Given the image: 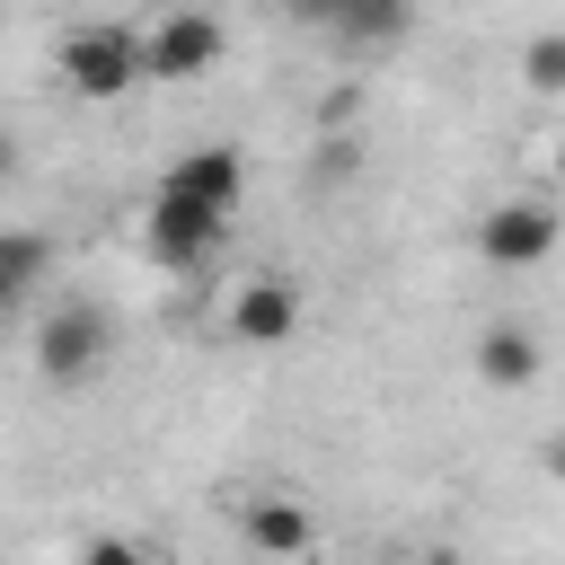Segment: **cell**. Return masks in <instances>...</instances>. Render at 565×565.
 <instances>
[{
    "instance_id": "1",
    "label": "cell",
    "mask_w": 565,
    "mask_h": 565,
    "mask_svg": "<svg viewBox=\"0 0 565 565\" xmlns=\"http://www.w3.org/2000/svg\"><path fill=\"white\" fill-rule=\"evenodd\" d=\"M53 71L71 79V97H124L132 79H150V71H141V26L88 18V26H71V35L53 44Z\"/></svg>"
},
{
    "instance_id": "2",
    "label": "cell",
    "mask_w": 565,
    "mask_h": 565,
    "mask_svg": "<svg viewBox=\"0 0 565 565\" xmlns=\"http://www.w3.org/2000/svg\"><path fill=\"white\" fill-rule=\"evenodd\" d=\"M106 309L97 300H62L44 327H35V371L53 380V388H79V380H97L106 371Z\"/></svg>"
},
{
    "instance_id": "3",
    "label": "cell",
    "mask_w": 565,
    "mask_h": 565,
    "mask_svg": "<svg viewBox=\"0 0 565 565\" xmlns=\"http://www.w3.org/2000/svg\"><path fill=\"white\" fill-rule=\"evenodd\" d=\"M221 44H230V26L212 9H168L159 26H141V71L150 79H203L221 62Z\"/></svg>"
},
{
    "instance_id": "4",
    "label": "cell",
    "mask_w": 565,
    "mask_h": 565,
    "mask_svg": "<svg viewBox=\"0 0 565 565\" xmlns=\"http://www.w3.org/2000/svg\"><path fill=\"white\" fill-rule=\"evenodd\" d=\"M221 212H203V203H177V194H150V212H141V247H150V265H168V274H194V265H212V247H221Z\"/></svg>"
},
{
    "instance_id": "5",
    "label": "cell",
    "mask_w": 565,
    "mask_h": 565,
    "mask_svg": "<svg viewBox=\"0 0 565 565\" xmlns=\"http://www.w3.org/2000/svg\"><path fill=\"white\" fill-rule=\"evenodd\" d=\"M556 230H565V212H556V203L512 194V203H494V212L477 221V256H486V265H539V256L556 247Z\"/></svg>"
},
{
    "instance_id": "6",
    "label": "cell",
    "mask_w": 565,
    "mask_h": 565,
    "mask_svg": "<svg viewBox=\"0 0 565 565\" xmlns=\"http://www.w3.org/2000/svg\"><path fill=\"white\" fill-rule=\"evenodd\" d=\"M159 194H177V203H203V212H238V194H247V159L230 150V141H203V150H185L168 177H159Z\"/></svg>"
},
{
    "instance_id": "7",
    "label": "cell",
    "mask_w": 565,
    "mask_h": 565,
    "mask_svg": "<svg viewBox=\"0 0 565 565\" xmlns=\"http://www.w3.org/2000/svg\"><path fill=\"white\" fill-rule=\"evenodd\" d=\"M230 335L238 344H291L300 335V282L291 274H247L230 291Z\"/></svg>"
},
{
    "instance_id": "8",
    "label": "cell",
    "mask_w": 565,
    "mask_h": 565,
    "mask_svg": "<svg viewBox=\"0 0 565 565\" xmlns=\"http://www.w3.org/2000/svg\"><path fill=\"white\" fill-rule=\"evenodd\" d=\"M247 547H256V556H309V512H300V494H247Z\"/></svg>"
},
{
    "instance_id": "9",
    "label": "cell",
    "mask_w": 565,
    "mask_h": 565,
    "mask_svg": "<svg viewBox=\"0 0 565 565\" xmlns=\"http://www.w3.org/2000/svg\"><path fill=\"white\" fill-rule=\"evenodd\" d=\"M477 380L486 388H530L539 380V335L530 327H486L477 335Z\"/></svg>"
},
{
    "instance_id": "10",
    "label": "cell",
    "mask_w": 565,
    "mask_h": 565,
    "mask_svg": "<svg viewBox=\"0 0 565 565\" xmlns=\"http://www.w3.org/2000/svg\"><path fill=\"white\" fill-rule=\"evenodd\" d=\"M44 265H53V247H44L35 230H0V282H9V300H18L26 282H44Z\"/></svg>"
},
{
    "instance_id": "11",
    "label": "cell",
    "mask_w": 565,
    "mask_h": 565,
    "mask_svg": "<svg viewBox=\"0 0 565 565\" xmlns=\"http://www.w3.org/2000/svg\"><path fill=\"white\" fill-rule=\"evenodd\" d=\"M521 79H530L539 97H565V26H539V35L521 44Z\"/></svg>"
},
{
    "instance_id": "12",
    "label": "cell",
    "mask_w": 565,
    "mask_h": 565,
    "mask_svg": "<svg viewBox=\"0 0 565 565\" xmlns=\"http://www.w3.org/2000/svg\"><path fill=\"white\" fill-rule=\"evenodd\" d=\"M344 44H388V35H406V9H335L327 18Z\"/></svg>"
},
{
    "instance_id": "13",
    "label": "cell",
    "mask_w": 565,
    "mask_h": 565,
    "mask_svg": "<svg viewBox=\"0 0 565 565\" xmlns=\"http://www.w3.org/2000/svg\"><path fill=\"white\" fill-rule=\"evenodd\" d=\"M79 565H150V547H141V539H88Z\"/></svg>"
},
{
    "instance_id": "14",
    "label": "cell",
    "mask_w": 565,
    "mask_h": 565,
    "mask_svg": "<svg viewBox=\"0 0 565 565\" xmlns=\"http://www.w3.org/2000/svg\"><path fill=\"white\" fill-rule=\"evenodd\" d=\"M539 459H547V477H556V486H565V433H556V441H547V450H539Z\"/></svg>"
},
{
    "instance_id": "15",
    "label": "cell",
    "mask_w": 565,
    "mask_h": 565,
    "mask_svg": "<svg viewBox=\"0 0 565 565\" xmlns=\"http://www.w3.org/2000/svg\"><path fill=\"white\" fill-rule=\"evenodd\" d=\"M406 565H468L459 547H424V556H406Z\"/></svg>"
},
{
    "instance_id": "16",
    "label": "cell",
    "mask_w": 565,
    "mask_h": 565,
    "mask_svg": "<svg viewBox=\"0 0 565 565\" xmlns=\"http://www.w3.org/2000/svg\"><path fill=\"white\" fill-rule=\"evenodd\" d=\"M9 177H18V141L0 132V185H9Z\"/></svg>"
},
{
    "instance_id": "17",
    "label": "cell",
    "mask_w": 565,
    "mask_h": 565,
    "mask_svg": "<svg viewBox=\"0 0 565 565\" xmlns=\"http://www.w3.org/2000/svg\"><path fill=\"white\" fill-rule=\"evenodd\" d=\"M556 185H565V141H556Z\"/></svg>"
},
{
    "instance_id": "18",
    "label": "cell",
    "mask_w": 565,
    "mask_h": 565,
    "mask_svg": "<svg viewBox=\"0 0 565 565\" xmlns=\"http://www.w3.org/2000/svg\"><path fill=\"white\" fill-rule=\"evenodd\" d=\"M0 309H9V282H0Z\"/></svg>"
},
{
    "instance_id": "19",
    "label": "cell",
    "mask_w": 565,
    "mask_h": 565,
    "mask_svg": "<svg viewBox=\"0 0 565 565\" xmlns=\"http://www.w3.org/2000/svg\"><path fill=\"white\" fill-rule=\"evenodd\" d=\"M388 565H406V556H388Z\"/></svg>"
}]
</instances>
